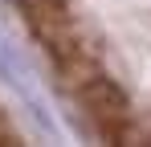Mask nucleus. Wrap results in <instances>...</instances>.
Listing matches in <instances>:
<instances>
[{
	"mask_svg": "<svg viewBox=\"0 0 151 147\" xmlns=\"http://www.w3.org/2000/svg\"><path fill=\"white\" fill-rule=\"evenodd\" d=\"M12 4H21V0H12Z\"/></svg>",
	"mask_w": 151,
	"mask_h": 147,
	"instance_id": "obj_1",
	"label": "nucleus"
}]
</instances>
